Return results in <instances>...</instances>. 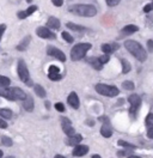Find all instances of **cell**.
I'll use <instances>...</instances> for the list:
<instances>
[{
  "instance_id": "obj_8",
  "label": "cell",
  "mask_w": 153,
  "mask_h": 158,
  "mask_svg": "<svg viewBox=\"0 0 153 158\" xmlns=\"http://www.w3.org/2000/svg\"><path fill=\"white\" fill-rule=\"evenodd\" d=\"M103 125L101 127V134L104 137V138H110L113 135V127H111V123L109 121V118L106 116H102L101 118Z\"/></svg>"
},
{
  "instance_id": "obj_3",
  "label": "cell",
  "mask_w": 153,
  "mask_h": 158,
  "mask_svg": "<svg viewBox=\"0 0 153 158\" xmlns=\"http://www.w3.org/2000/svg\"><path fill=\"white\" fill-rule=\"evenodd\" d=\"M0 95L4 97V98L9 99V101H24L27 98V94L19 88H2L0 90Z\"/></svg>"
},
{
  "instance_id": "obj_31",
  "label": "cell",
  "mask_w": 153,
  "mask_h": 158,
  "mask_svg": "<svg viewBox=\"0 0 153 158\" xmlns=\"http://www.w3.org/2000/svg\"><path fill=\"white\" fill-rule=\"evenodd\" d=\"M48 77L53 81H57V80L61 79V74L60 73H48Z\"/></svg>"
},
{
  "instance_id": "obj_17",
  "label": "cell",
  "mask_w": 153,
  "mask_h": 158,
  "mask_svg": "<svg viewBox=\"0 0 153 158\" xmlns=\"http://www.w3.org/2000/svg\"><path fill=\"white\" fill-rule=\"evenodd\" d=\"M118 48V44L117 43H113V44H108V43H104V44H102V50L104 52V54H111V53H114L115 50Z\"/></svg>"
},
{
  "instance_id": "obj_1",
  "label": "cell",
  "mask_w": 153,
  "mask_h": 158,
  "mask_svg": "<svg viewBox=\"0 0 153 158\" xmlns=\"http://www.w3.org/2000/svg\"><path fill=\"white\" fill-rule=\"evenodd\" d=\"M124 48L128 50L135 59L139 60L140 62H143V61H146V59H147V53H146V50L143 49V47L139 42H136V41H134V40H128V41H126V42H124Z\"/></svg>"
},
{
  "instance_id": "obj_11",
  "label": "cell",
  "mask_w": 153,
  "mask_h": 158,
  "mask_svg": "<svg viewBox=\"0 0 153 158\" xmlns=\"http://www.w3.org/2000/svg\"><path fill=\"white\" fill-rule=\"evenodd\" d=\"M47 54L48 55H50V56H54L55 59L60 60L61 62H65L66 61V55L62 53V50L57 49L55 47H52V46H49L47 48Z\"/></svg>"
},
{
  "instance_id": "obj_32",
  "label": "cell",
  "mask_w": 153,
  "mask_h": 158,
  "mask_svg": "<svg viewBox=\"0 0 153 158\" xmlns=\"http://www.w3.org/2000/svg\"><path fill=\"white\" fill-rule=\"evenodd\" d=\"M36 11H37V6H36V5H31V6H29L28 10L25 11V12H27L28 16H31V15H32L34 12H36Z\"/></svg>"
},
{
  "instance_id": "obj_23",
  "label": "cell",
  "mask_w": 153,
  "mask_h": 158,
  "mask_svg": "<svg viewBox=\"0 0 153 158\" xmlns=\"http://www.w3.org/2000/svg\"><path fill=\"white\" fill-rule=\"evenodd\" d=\"M34 88H35V92H36V95H37L38 97H41V98H44V97L47 96V92H46V90L43 89L41 85H35Z\"/></svg>"
},
{
  "instance_id": "obj_34",
  "label": "cell",
  "mask_w": 153,
  "mask_h": 158,
  "mask_svg": "<svg viewBox=\"0 0 153 158\" xmlns=\"http://www.w3.org/2000/svg\"><path fill=\"white\" fill-rule=\"evenodd\" d=\"M60 72V69L56 67V66H54V65H52V66H49V69H48V73H59Z\"/></svg>"
},
{
  "instance_id": "obj_27",
  "label": "cell",
  "mask_w": 153,
  "mask_h": 158,
  "mask_svg": "<svg viewBox=\"0 0 153 158\" xmlns=\"http://www.w3.org/2000/svg\"><path fill=\"white\" fill-rule=\"evenodd\" d=\"M145 123H146V126L150 128H153V114H148L147 116H146V120H145Z\"/></svg>"
},
{
  "instance_id": "obj_15",
  "label": "cell",
  "mask_w": 153,
  "mask_h": 158,
  "mask_svg": "<svg viewBox=\"0 0 153 158\" xmlns=\"http://www.w3.org/2000/svg\"><path fill=\"white\" fill-rule=\"evenodd\" d=\"M81 140H83V137L80 134H76L73 137H68L65 140V143H66L67 145H69V146H76V145H79V143Z\"/></svg>"
},
{
  "instance_id": "obj_16",
  "label": "cell",
  "mask_w": 153,
  "mask_h": 158,
  "mask_svg": "<svg viewBox=\"0 0 153 158\" xmlns=\"http://www.w3.org/2000/svg\"><path fill=\"white\" fill-rule=\"evenodd\" d=\"M136 31H139V28L134 24H129V25H126L123 29L121 30V34H122V36H128V35H133Z\"/></svg>"
},
{
  "instance_id": "obj_25",
  "label": "cell",
  "mask_w": 153,
  "mask_h": 158,
  "mask_svg": "<svg viewBox=\"0 0 153 158\" xmlns=\"http://www.w3.org/2000/svg\"><path fill=\"white\" fill-rule=\"evenodd\" d=\"M10 84H11V80L7 77H5V76L0 77V86L1 88H7V86H10Z\"/></svg>"
},
{
  "instance_id": "obj_42",
  "label": "cell",
  "mask_w": 153,
  "mask_h": 158,
  "mask_svg": "<svg viewBox=\"0 0 153 158\" xmlns=\"http://www.w3.org/2000/svg\"><path fill=\"white\" fill-rule=\"evenodd\" d=\"M0 126H1V128H2V129L7 128V123L5 122V120H4L2 118H0Z\"/></svg>"
},
{
  "instance_id": "obj_30",
  "label": "cell",
  "mask_w": 153,
  "mask_h": 158,
  "mask_svg": "<svg viewBox=\"0 0 153 158\" xmlns=\"http://www.w3.org/2000/svg\"><path fill=\"white\" fill-rule=\"evenodd\" d=\"M61 36H62V39L65 40L67 43H72V42L74 41V40H73V37H72V36H71L68 32H66V31H64V32L61 34Z\"/></svg>"
},
{
  "instance_id": "obj_24",
  "label": "cell",
  "mask_w": 153,
  "mask_h": 158,
  "mask_svg": "<svg viewBox=\"0 0 153 158\" xmlns=\"http://www.w3.org/2000/svg\"><path fill=\"white\" fill-rule=\"evenodd\" d=\"M0 115H1V118H11V116H12V111H11L10 109L2 108V109H0Z\"/></svg>"
},
{
  "instance_id": "obj_38",
  "label": "cell",
  "mask_w": 153,
  "mask_h": 158,
  "mask_svg": "<svg viewBox=\"0 0 153 158\" xmlns=\"http://www.w3.org/2000/svg\"><path fill=\"white\" fill-rule=\"evenodd\" d=\"M52 2H53V5L56 6V7H60V6L64 5V0H52Z\"/></svg>"
},
{
  "instance_id": "obj_48",
  "label": "cell",
  "mask_w": 153,
  "mask_h": 158,
  "mask_svg": "<svg viewBox=\"0 0 153 158\" xmlns=\"http://www.w3.org/2000/svg\"><path fill=\"white\" fill-rule=\"evenodd\" d=\"M46 107H47V108L50 107V103H49V102H46Z\"/></svg>"
},
{
  "instance_id": "obj_18",
  "label": "cell",
  "mask_w": 153,
  "mask_h": 158,
  "mask_svg": "<svg viewBox=\"0 0 153 158\" xmlns=\"http://www.w3.org/2000/svg\"><path fill=\"white\" fill-rule=\"evenodd\" d=\"M23 108L25 109L27 111H29V113L34 110V99H32L31 96H28L23 101Z\"/></svg>"
},
{
  "instance_id": "obj_21",
  "label": "cell",
  "mask_w": 153,
  "mask_h": 158,
  "mask_svg": "<svg viewBox=\"0 0 153 158\" xmlns=\"http://www.w3.org/2000/svg\"><path fill=\"white\" fill-rule=\"evenodd\" d=\"M121 64H122V73H123V74L129 73V71L132 69V66H130L129 61L126 59H121Z\"/></svg>"
},
{
  "instance_id": "obj_5",
  "label": "cell",
  "mask_w": 153,
  "mask_h": 158,
  "mask_svg": "<svg viewBox=\"0 0 153 158\" xmlns=\"http://www.w3.org/2000/svg\"><path fill=\"white\" fill-rule=\"evenodd\" d=\"M96 91L102 95V96H106V97H115L120 94V90L116 86L113 85H108V84H97L96 85Z\"/></svg>"
},
{
  "instance_id": "obj_2",
  "label": "cell",
  "mask_w": 153,
  "mask_h": 158,
  "mask_svg": "<svg viewBox=\"0 0 153 158\" xmlns=\"http://www.w3.org/2000/svg\"><path fill=\"white\" fill-rule=\"evenodd\" d=\"M68 11L73 15L81 16V17H95L97 15V9L93 5H86V4H78L69 6Z\"/></svg>"
},
{
  "instance_id": "obj_10",
  "label": "cell",
  "mask_w": 153,
  "mask_h": 158,
  "mask_svg": "<svg viewBox=\"0 0 153 158\" xmlns=\"http://www.w3.org/2000/svg\"><path fill=\"white\" fill-rule=\"evenodd\" d=\"M36 34H37L38 37H41V39H48V40L56 39V35L53 31H50L48 27H39V28H37Z\"/></svg>"
},
{
  "instance_id": "obj_44",
  "label": "cell",
  "mask_w": 153,
  "mask_h": 158,
  "mask_svg": "<svg viewBox=\"0 0 153 158\" xmlns=\"http://www.w3.org/2000/svg\"><path fill=\"white\" fill-rule=\"evenodd\" d=\"M5 29H6V25H5V24H1V28H0V32H1V36L4 35V32H5Z\"/></svg>"
},
{
  "instance_id": "obj_6",
  "label": "cell",
  "mask_w": 153,
  "mask_h": 158,
  "mask_svg": "<svg viewBox=\"0 0 153 158\" xmlns=\"http://www.w3.org/2000/svg\"><path fill=\"white\" fill-rule=\"evenodd\" d=\"M17 71H18L19 79H20L24 84H27V85H29V86H31V85H32V81H31V79H30V73H29V69H28V67H27V64H25L24 60L20 59L18 61Z\"/></svg>"
},
{
  "instance_id": "obj_50",
  "label": "cell",
  "mask_w": 153,
  "mask_h": 158,
  "mask_svg": "<svg viewBox=\"0 0 153 158\" xmlns=\"http://www.w3.org/2000/svg\"><path fill=\"white\" fill-rule=\"evenodd\" d=\"M152 4H153V1H152Z\"/></svg>"
},
{
  "instance_id": "obj_47",
  "label": "cell",
  "mask_w": 153,
  "mask_h": 158,
  "mask_svg": "<svg viewBox=\"0 0 153 158\" xmlns=\"http://www.w3.org/2000/svg\"><path fill=\"white\" fill-rule=\"evenodd\" d=\"M92 158H101V156H99V155H93Z\"/></svg>"
},
{
  "instance_id": "obj_41",
  "label": "cell",
  "mask_w": 153,
  "mask_h": 158,
  "mask_svg": "<svg viewBox=\"0 0 153 158\" xmlns=\"http://www.w3.org/2000/svg\"><path fill=\"white\" fill-rule=\"evenodd\" d=\"M147 48L150 52H153V40H148L147 41Z\"/></svg>"
},
{
  "instance_id": "obj_45",
  "label": "cell",
  "mask_w": 153,
  "mask_h": 158,
  "mask_svg": "<svg viewBox=\"0 0 153 158\" xmlns=\"http://www.w3.org/2000/svg\"><path fill=\"white\" fill-rule=\"evenodd\" d=\"M54 158H66V157H65V156H61V155H56Z\"/></svg>"
},
{
  "instance_id": "obj_35",
  "label": "cell",
  "mask_w": 153,
  "mask_h": 158,
  "mask_svg": "<svg viewBox=\"0 0 153 158\" xmlns=\"http://www.w3.org/2000/svg\"><path fill=\"white\" fill-rule=\"evenodd\" d=\"M105 1H106L108 6H116V5H118V2L121 0H105Z\"/></svg>"
},
{
  "instance_id": "obj_40",
  "label": "cell",
  "mask_w": 153,
  "mask_h": 158,
  "mask_svg": "<svg viewBox=\"0 0 153 158\" xmlns=\"http://www.w3.org/2000/svg\"><path fill=\"white\" fill-rule=\"evenodd\" d=\"M117 155H118L120 157H124V156H127V155L132 156V155H130V151L128 152V151H126V150H124V151H118V152H117Z\"/></svg>"
},
{
  "instance_id": "obj_26",
  "label": "cell",
  "mask_w": 153,
  "mask_h": 158,
  "mask_svg": "<svg viewBox=\"0 0 153 158\" xmlns=\"http://www.w3.org/2000/svg\"><path fill=\"white\" fill-rule=\"evenodd\" d=\"M1 144H2V146L10 148V146H12V140L6 135H1Z\"/></svg>"
},
{
  "instance_id": "obj_19",
  "label": "cell",
  "mask_w": 153,
  "mask_h": 158,
  "mask_svg": "<svg viewBox=\"0 0 153 158\" xmlns=\"http://www.w3.org/2000/svg\"><path fill=\"white\" fill-rule=\"evenodd\" d=\"M47 27L49 29H59L60 28V20L55 17H49L47 20Z\"/></svg>"
},
{
  "instance_id": "obj_29",
  "label": "cell",
  "mask_w": 153,
  "mask_h": 158,
  "mask_svg": "<svg viewBox=\"0 0 153 158\" xmlns=\"http://www.w3.org/2000/svg\"><path fill=\"white\" fill-rule=\"evenodd\" d=\"M122 88L126 90H133L134 89V83L130 80H126L122 83Z\"/></svg>"
},
{
  "instance_id": "obj_13",
  "label": "cell",
  "mask_w": 153,
  "mask_h": 158,
  "mask_svg": "<svg viewBox=\"0 0 153 158\" xmlns=\"http://www.w3.org/2000/svg\"><path fill=\"white\" fill-rule=\"evenodd\" d=\"M67 102H68V104H69L72 108H74V109H78L79 106H80L79 97H78V95H76V92H71V94H69V96L67 97Z\"/></svg>"
},
{
  "instance_id": "obj_46",
  "label": "cell",
  "mask_w": 153,
  "mask_h": 158,
  "mask_svg": "<svg viewBox=\"0 0 153 158\" xmlns=\"http://www.w3.org/2000/svg\"><path fill=\"white\" fill-rule=\"evenodd\" d=\"M128 158H141V157H139V156H133V155H132V156H129Z\"/></svg>"
},
{
  "instance_id": "obj_20",
  "label": "cell",
  "mask_w": 153,
  "mask_h": 158,
  "mask_svg": "<svg viewBox=\"0 0 153 158\" xmlns=\"http://www.w3.org/2000/svg\"><path fill=\"white\" fill-rule=\"evenodd\" d=\"M30 40H31V36H25L24 39L22 40V42L16 47L17 50H19V52H24V50H27L29 43H30Z\"/></svg>"
},
{
  "instance_id": "obj_7",
  "label": "cell",
  "mask_w": 153,
  "mask_h": 158,
  "mask_svg": "<svg viewBox=\"0 0 153 158\" xmlns=\"http://www.w3.org/2000/svg\"><path fill=\"white\" fill-rule=\"evenodd\" d=\"M128 101H129V103H130V110H129V114L132 115V116H135L136 115V113H138V110L140 108V106H141V98H140V96L139 95H130L129 97H128Z\"/></svg>"
},
{
  "instance_id": "obj_14",
  "label": "cell",
  "mask_w": 153,
  "mask_h": 158,
  "mask_svg": "<svg viewBox=\"0 0 153 158\" xmlns=\"http://www.w3.org/2000/svg\"><path fill=\"white\" fill-rule=\"evenodd\" d=\"M86 61H87L93 69H97V71H101V69H103V64L101 62L99 58H93V56H91V58H87Z\"/></svg>"
},
{
  "instance_id": "obj_28",
  "label": "cell",
  "mask_w": 153,
  "mask_h": 158,
  "mask_svg": "<svg viewBox=\"0 0 153 158\" xmlns=\"http://www.w3.org/2000/svg\"><path fill=\"white\" fill-rule=\"evenodd\" d=\"M118 145L124 148H129V150H134V148H135V145L129 144V143H127V141H124V140H118Z\"/></svg>"
},
{
  "instance_id": "obj_22",
  "label": "cell",
  "mask_w": 153,
  "mask_h": 158,
  "mask_svg": "<svg viewBox=\"0 0 153 158\" xmlns=\"http://www.w3.org/2000/svg\"><path fill=\"white\" fill-rule=\"evenodd\" d=\"M66 25H67V28H68V29L74 30V31H79V32H81V31H86L85 27L78 25V24H74V23H67Z\"/></svg>"
},
{
  "instance_id": "obj_37",
  "label": "cell",
  "mask_w": 153,
  "mask_h": 158,
  "mask_svg": "<svg viewBox=\"0 0 153 158\" xmlns=\"http://www.w3.org/2000/svg\"><path fill=\"white\" fill-rule=\"evenodd\" d=\"M55 109H56L57 111L64 113V111H65V106H64L62 103H56V104H55Z\"/></svg>"
},
{
  "instance_id": "obj_36",
  "label": "cell",
  "mask_w": 153,
  "mask_h": 158,
  "mask_svg": "<svg viewBox=\"0 0 153 158\" xmlns=\"http://www.w3.org/2000/svg\"><path fill=\"white\" fill-rule=\"evenodd\" d=\"M17 17H18L19 19H24V18H27V17H28V15H27V12H25V11H19L18 13H17Z\"/></svg>"
},
{
  "instance_id": "obj_49",
  "label": "cell",
  "mask_w": 153,
  "mask_h": 158,
  "mask_svg": "<svg viewBox=\"0 0 153 158\" xmlns=\"http://www.w3.org/2000/svg\"><path fill=\"white\" fill-rule=\"evenodd\" d=\"M9 158H13V157H9Z\"/></svg>"
},
{
  "instance_id": "obj_33",
  "label": "cell",
  "mask_w": 153,
  "mask_h": 158,
  "mask_svg": "<svg viewBox=\"0 0 153 158\" xmlns=\"http://www.w3.org/2000/svg\"><path fill=\"white\" fill-rule=\"evenodd\" d=\"M99 60H101V62H102V64L104 65V64H108V62H109L110 58H109V55H108V54H104V55L99 56Z\"/></svg>"
},
{
  "instance_id": "obj_43",
  "label": "cell",
  "mask_w": 153,
  "mask_h": 158,
  "mask_svg": "<svg viewBox=\"0 0 153 158\" xmlns=\"http://www.w3.org/2000/svg\"><path fill=\"white\" fill-rule=\"evenodd\" d=\"M147 137L150 139H153V128H150L147 132Z\"/></svg>"
},
{
  "instance_id": "obj_4",
  "label": "cell",
  "mask_w": 153,
  "mask_h": 158,
  "mask_svg": "<svg viewBox=\"0 0 153 158\" xmlns=\"http://www.w3.org/2000/svg\"><path fill=\"white\" fill-rule=\"evenodd\" d=\"M91 43H78L71 50V59L73 61H78L85 58L86 53L91 49Z\"/></svg>"
},
{
  "instance_id": "obj_9",
  "label": "cell",
  "mask_w": 153,
  "mask_h": 158,
  "mask_svg": "<svg viewBox=\"0 0 153 158\" xmlns=\"http://www.w3.org/2000/svg\"><path fill=\"white\" fill-rule=\"evenodd\" d=\"M61 126H62V131L65 132L67 137H73L76 135V129L72 127V123H71V120L67 118H61Z\"/></svg>"
},
{
  "instance_id": "obj_12",
  "label": "cell",
  "mask_w": 153,
  "mask_h": 158,
  "mask_svg": "<svg viewBox=\"0 0 153 158\" xmlns=\"http://www.w3.org/2000/svg\"><path fill=\"white\" fill-rule=\"evenodd\" d=\"M87 152H89V146H86V145H76L73 148L72 153H73L74 157H83Z\"/></svg>"
},
{
  "instance_id": "obj_39",
  "label": "cell",
  "mask_w": 153,
  "mask_h": 158,
  "mask_svg": "<svg viewBox=\"0 0 153 158\" xmlns=\"http://www.w3.org/2000/svg\"><path fill=\"white\" fill-rule=\"evenodd\" d=\"M153 10V4H147L145 7H143V12H150V11H152Z\"/></svg>"
}]
</instances>
